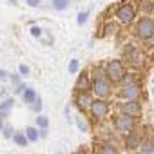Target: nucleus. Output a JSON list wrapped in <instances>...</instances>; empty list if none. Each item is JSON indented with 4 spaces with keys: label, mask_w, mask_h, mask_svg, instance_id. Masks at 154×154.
I'll return each mask as SVG.
<instances>
[{
    "label": "nucleus",
    "mask_w": 154,
    "mask_h": 154,
    "mask_svg": "<svg viewBox=\"0 0 154 154\" xmlns=\"http://www.w3.org/2000/svg\"><path fill=\"white\" fill-rule=\"evenodd\" d=\"M138 154H154V138L143 140L141 147L138 149Z\"/></svg>",
    "instance_id": "obj_18"
},
{
    "label": "nucleus",
    "mask_w": 154,
    "mask_h": 154,
    "mask_svg": "<svg viewBox=\"0 0 154 154\" xmlns=\"http://www.w3.org/2000/svg\"><path fill=\"white\" fill-rule=\"evenodd\" d=\"M9 82H11V85H13V87H17V85H18V84H22L24 80H22V76L17 72V74H9Z\"/></svg>",
    "instance_id": "obj_28"
},
{
    "label": "nucleus",
    "mask_w": 154,
    "mask_h": 154,
    "mask_svg": "<svg viewBox=\"0 0 154 154\" xmlns=\"http://www.w3.org/2000/svg\"><path fill=\"white\" fill-rule=\"evenodd\" d=\"M31 36L40 38V36H42V27H40V26H31Z\"/></svg>",
    "instance_id": "obj_29"
},
{
    "label": "nucleus",
    "mask_w": 154,
    "mask_h": 154,
    "mask_svg": "<svg viewBox=\"0 0 154 154\" xmlns=\"http://www.w3.org/2000/svg\"><path fill=\"white\" fill-rule=\"evenodd\" d=\"M20 96H22V102H24V103L31 105V103H33V102H35V100L38 98V93H36V91H35L33 87H26V91H24V93H22Z\"/></svg>",
    "instance_id": "obj_15"
},
{
    "label": "nucleus",
    "mask_w": 154,
    "mask_h": 154,
    "mask_svg": "<svg viewBox=\"0 0 154 154\" xmlns=\"http://www.w3.org/2000/svg\"><path fill=\"white\" fill-rule=\"evenodd\" d=\"M129 154H138V152H129Z\"/></svg>",
    "instance_id": "obj_36"
},
{
    "label": "nucleus",
    "mask_w": 154,
    "mask_h": 154,
    "mask_svg": "<svg viewBox=\"0 0 154 154\" xmlns=\"http://www.w3.org/2000/svg\"><path fill=\"white\" fill-rule=\"evenodd\" d=\"M143 136L140 134V132H131V134H127V136H123V149L127 150V152H138V149L141 147V143H143Z\"/></svg>",
    "instance_id": "obj_11"
},
{
    "label": "nucleus",
    "mask_w": 154,
    "mask_h": 154,
    "mask_svg": "<svg viewBox=\"0 0 154 154\" xmlns=\"http://www.w3.org/2000/svg\"><path fill=\"white\" fill-rule=\"evenodd\" d=\"M4 125H6V123H4V120H0V132H2V129H4Z\"/></svg>",
    "instance_id": "obj_34"
},
{
    "label": "nucleus",
    "mask_w": 154,
    "mask_h": 154,
    "mask_svg": "<svg viewBox=\"0 0 154 154\" xmlns=\"http://www.w3.org/2000/svg\"><path fill=\"white\" fill-rule=\"evenodd\" d=\"M123 60H125L127 65H131L134 69H141L145 65V54L134 44H129V45L123 47Z\"/></svg>",
    "instance_id": "obj_3"
},
{
    "label": "nucleus",
    "mask_w": 154,
    "mask_h": 154,
    "mask_svg": "<svg viewBox=\"0 0 154 154\" xmlns=\"http://www.w3.org/2000/svg\"><path fill=\"white\" fill-rule=\"evenodd\" d=\"M26 4H27L29 8H38V6L42 4V0H26Z\"/></svg>",
    "instance_id": "obj_32"
},
{
    "label": "nucleus",
    "mask_w": 154,
    "mask_h": 154,
    "mask_svg": "<svg viewBox=\"0 0 154 154\" xmlns=\"http://www.w3.org/2000/svg\"><path fill=\"white\" fill-rule=\"evenodd\" d=\"M112 127H114V131L118 134L127 136V134H131V132L136 131V120L131 118V116H127V114H122L120 112V114H116L112 118Z\"/></svg>",
    "instance_id": "obj_5"
},
{
    "label": "nucleus",
    "mask_w": 154,
    "mask_h": 154,
    "mask_svg": "<svg viewBox=\"0 0 154 154\" xmlns=\"http://www.w3.org/2000/svg\"><path fill=\"white\" fill-rule=\"evenodd\" d=\"M93 100H94V96H93V93H91V91H85V93H74V98H72L74 107L78 109L82 114L89 111V107H91Z\"/></svg>",
    "instance_id": "obj_10"
},
{
    "label": "nucleus",
    "mask_w": 154,
    "mask_h": 154,
    "mask_svg": "<svg viewBox=\"0 0 154 154\" xmlns=\"http://www.w3.org/2000/svg\"><path fill=\"white\" fill-rule=\"evenodd\" d=\"M38 132H40V140H42V138H47V134H49L47 129H38Z\"/></svg>",
    "instance_id": "obj_33"
},
{
    "label": "nucleus",
    "mask_w": 154,
    "mask_h": 154,
    "mask_svg": "<svg viewBox=\"0 0 154 154\" xmlns=\"http://www.w3.org/2000/svg\"><path fill=\"white\" fill-rule=\"evenodd\" d=\"M143 94L141 91V84L136 80V76L127 72L125 78L120 82V91H118V96L122 100H140Z\"/></svg>",
    "instance_id": "obj_1"
},
{
    "label": "nucleus",
    "mask_w": 154,
    "mask_h": 154,
    "mask_svg": "<svg viewBox=\"0 0 154 154\" xmlns=\"http://www.w3.org/2000/svg\"><path fill=\"white\" fill-rule=\"evenodd\" d=\"M67 72H69V74L80 72V62H78V58H71V60H69V63H67Z\"/></svg>",
    "instance_id": "obj_23"
},
{
    "label": "nucleus",
    "mask_w": 154,
    "mask_h": 154,
    "mask_svg": "<svg viewBox=\"0 0 154 154\" xmlns=\"http://www.w3.org/2000/svg\"><path fill=\"white\" fill-rule=\"evenodd\" d=\"M87 20H89V13L87 11H82V13H78V17H76V24H78V26L87 24Z\"/></svg>",
    "instance_id": "obj_27"
},
{
    "label": "nucleus",
    "mask_w": 154,
    "mask_h": 154,
    "mask_svg": "<svg viewBox=\"0 0 154 154\" xmlns=\"http://www.w3.org/2000/svg\"><path fill=\"white\" fill-rule=\"evenodd\" d=\"M56 154H63V152H56Z\"/></svg>",
    "instance_id": "obj_38"
},
{
    "label": "nucleus",
    "mask_w": 154,
    "mask_h": 154,
    "mask_svg": "<svg viewBox=\"0 0 154 154\" xmlns=\"http://www.w3.org/2000/svg\"><path fill=\"white\" fill-rule=\"evenodd\" d=\"M11 140H13L15 145H18V147H27V145H29V140H27V136L24 134V131H17Z\"/></svg>",
    "instance_id": "obj_19"
},
{
    "label": "nucleus",
    "mask_w": 154,
    "mask_h": 154,
    "mask_svg": "<svg viewBox=\"0 0 154 154\" xmlns=\"http://www.w3.org/2000/svg\"><path fill=\"white\" fill-rule=\"evenodd\" d=\"M134 35L140 40H150L154 36V20L149 17H143L134 26Z\"/></svg>",
    "instance_id": "obj_6"
},
{
    "label": "nucleus",
    "mask_w": 154,
    "mask_h": 154,
    "mask_svg": "<svg viewBox=\"0 0 154 154\" xmlns=\"http://www.w3.org/2000/svg\"><path fill=\"white\" fill-rule=\"evenodd\" d=\"M26 87H27V85H26L24 82H22V84H18V85L15 87V94H22V93L26 91Z\"/></svg>",
    "instance_id": "obj_31"
},
{
    "label": "nucleus",
    "mask_w": 154,
    "mask_h": 154,
    "mask_svg": "<svg viewBox=\"0 0 154 154\" xmlns=\"http://www.w3.org/2000/svg\"><path fill=\"white\" fill-rule=\"evenodd\" d=\"M87 112H89V116H91L94 122H103V120H107L109 114H111V103H109L107 100L94 98Z\"/></svg>",
    "instance_id": "obj_4"
},
{
    "label": "nucleus",
    "mask_w": 154,
    "mask_h": 154,
    "mask_svg": "<svg viewBox=\"0 0 154 154\" xmlns=\"http://www.w3.org/2000/svg\"><path fill=\"white\" fill-rule=\"evenodd\" d=\"M74 123H76V127H78V131H82V132H87L89 131V123H87V120H85L84 114L74 116Z\"/></svg>",
    "instance_id": "obj_20"
},
{
    "label": "nucleus",
    "mask_w": 154,
    "mask_h": 154,
    "mask_svg": "<svg viewBox=\"0 0 154 154\" xmlns=\"http://www.w3.org/2000/svg\"><path fill=\"white\" fill-rule=\"evenodd\" d=\"M29 109H31L35 114H42V109H44V102H42V98L38 96V98H36V100L29 105Z\"/></svg>",
    "instance_id": "obj_24"
},
{
    "label": "nucleus",
    "mask_w": 154,
    "mask_h": 154,
    "mask_svg": "<svg viewBox=\"0 0 154 154\" xmlns=\"http://www.w3.org/2000/svg\"><path fill=\"white\" fill-rule=\"evenodd\" d=\"M98 154H120V147H118L112 140H105V141L100 145Z\"/></svg>",
    "instance_id": "obj_14"
},
{
    "label": "nucleus",
    "mask_w": 154,
    "mask_h": 154,
    "mask_svg": "<svg viewBox=\"0 0 154 154\" xmlns=\"http://www.w3.org/2000/svg\"><path fill=\"white\" fill-rule=\"evenodd\" d=\"M9 4H11V6H17L18 2H17V0H9Z\"/></svg>",
    "instance_id": "obj_35"
},
{
    "label": "nucleus",
    "mask_w": 154,
    "mask_h": 154,
    "mask_svg": "<svg viewBox=\"0 0 154 154\" xmlns=\"http://www.w3.org/2000/svg\"><path fill=\"white\" fill-rule=\"evenodd\" d=\"M152 132H154V129H152Z\"/></svg>",
    "instance_id": "obj_39"
},
{
    "label": "nucleus",
    "mask_w": 154,
    "mask_h": 154,
    "mask_svg": "<svg viewBox=\"0 0 154 154\" xmlns=\"http://www.w3.org/2000/svg\"><path fill=\"white\" fill-rule=\"evenodd\" d=\"M18 74L22 76V78H27V76L31 74V67L26 65V63H20V65H18Z\"/></svg>",
    "instance_id": "obj_26"
},
{
    "label": "nucleus",
    "mask_w": 154,
    "mask_h": 154,
    "mask_svg": "<svg viewBox=\"0 0 154 154\" xmlns=\"http://www.w3.org/2000/svg\"><path fill=\"white\" fill-rule=\"evenodd\" d=\"M15 103H17V100H15L13 96H8V98H4L2 102H0V120H6V118L11 114Z\"/></svg>",
    "instance_id": "obj_13"
},
{
    "label": "nucleus",
    "mask_w": 154,
    "mask_h": 154,
    "mask_svg": "<svg viewBox=\"0 0 154 154\" xmlns=\"http://www.w3.org/2000/svg\"><path fill=\"white\" fill-rule=\"evenodd\" d=\"M91 93L94 98H100V100H107L111 94H112V84L107 80V78H102V80H94L91 84Z\"/></svg>",
    "instance_id": "obj_7"
},
{
    "label": "nucleus",
    "mask_w": 154,
    "mask_h": 154,
    "mask_svg": "<svg viewBox=\"0 0 154 154\" xmlns=\"http://www.w3.org/2000/svg\"><path fill=\"white\" fill-rule=\"evenodd\" d=\"M35 127H38V129H49V118L45 114H36Z\"/></svg>",
    "instance_id": "obj_21"
},
{
    "label": "nucleus",
    "mask_w": 154,
    "mask_h": 154,
    "mask_svg": "<svg viewBox=\"0 0 154 154\" xmlns=\"http://www.w3.org/2000/svg\"><path fill=\"white\" fill-rule=\"evenodd\" d=\"M89 76H91V82H94V80H102V78H107V76H105V65H94V67L91 69Z\"/></svg>",
    "instance_id": "obj_17"
},
{
    "label": "nucleus",
    "mask_w": 154,
    "mask_h": 154,
    "mask_svg": "<svg viewBox=\"0 0 154 154\" xmlns=\"http://www.w3.org/2000/svg\"><path fill=\"white\" fill-rule=\"evenodd\" d=\"M24 134L27 136L29 143H36V141L40 140V132H38V127H35V125H29V127H26V129H24Z\"/></svg>",
    "instance_id": "obj_16"
},
{
    "label": "nucleus",
    "mask_w": 154,
    "mask_h": 154,
    "mask_svg": "<svg viewBox=\"0 0 154 154\" xmlns=\"http://www.w3.org/2000/svg\"><path fill=\"white\" fill-rule=\"evenodd\" d=\"M114 17H116V20H118L120 24L129 26V24H132L134 18H136V9H134L131 4H120V6L116 8V11H114Z\"/></svg>",
    "instance_id": "obj_8"
},
{
    "label": "nucleus",
    "mask_w": 154,
    "mask_h": 154,
    "mask_svg": "<svg viewBox=\"0 0 154 154\" xmlns=\"http://www.w3.org/2000/svg\"><path fill=\"white\" fill-rule=\"evenodd\" d=\"M51 6L56 11H63V9H67L71 6V0H51Z\"/></svg>",
    "instance_id": "obj_22"
},
{
    "label": "nucleus",
    "mask_w": 154,
    "mask_h": 154,
    "mask_svg": "<svg viewBox=\"0 0 154 154\" xmlns=\"http://www.w3.org/2000/svg\"><path fill=\"white\" fill-rule=\"evenodd\" d=\"M125 74H127V69H125L123 60L114 58V60L105 63V76H107V80L111 84H120L125 78Z\"/></svg>",
    "instance_id": "obj_2"
},
{
    "label": "nucleus",
    "mask_w": 154,
    "mask_h": 154,
    "mask_svg": "<svg viewBox=\"0 0 154 154\" xmlns=\"http://www.w3.org/2000/svg\"><path fill=\"white\" fill-rule=\"evenodd\" d=\"M152 84H154V76H152Z\"/></svg>",
    "instance_id": "obj_37"
},
{
    "label": "nucleus",
    "mask_w": 154,
    "mask_h": 154,
    "mask_svg": "<svg viewBox=\"0 0 154 154\" xmlns=\"http://www.w3.org/2000/svg\"><path fill=\"white\" fill-rule=\"evenodd\" d=\"M91 76L87 71H82L78 74V78L74 82V93H85V91H91Z\"/></svg>",
    "instance_id": "obj_12"
},
{
    "label": "nucleus",
    "mask_w": 154,
    "mask_h": 154,
    "mask_svg": "<svg viewBox=\"0 0 154 154\" xmlns=\"http://www.w3.org/2000/svg\"><path fill=\"white\" fill-rule=\"evenodd\" d=\"M15 132H17V131H15V127H13L11 123H6L4 129H2V136H4L6 140H11V138L15 136Z\"/></svg>",
    "instance_id": "obj_25"
},
{
    "label": "nucleus",
    "mask_w": 154,
    "mask_h": 154,
    "mask_svg": "<svg viewBox=\"0 0 154 154\" xmlns=\"http://www.w3.org/2000/svg\"><path fill=\"white\" fill-rule=\"evenodd\" d=\"M120 112L122 114H127L134 120H138L143 112V107H141V102L140 100H125L120 103Z\"/></svg>",
    "instance_id": "obj_9"
},
{
    "label": "nucleus",
    "mask_w": 154,
    "mask_h": 154,
    "mask_svg": "<svg viewBox=\"0 0 154 154\" xmlns=\"http://www.w3.org/2000/svg\"><path fill=\"white\" fill-rule=\"evenodd\" d=\"M0 80H2V82H9V74H8V71H4L2 67H0Z\"/></svg>",
    "instance_id": "obj_30"
}]
</instances>
